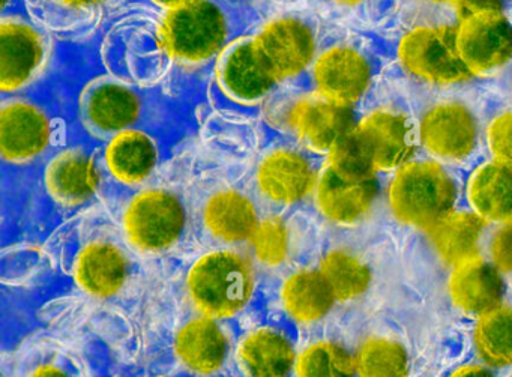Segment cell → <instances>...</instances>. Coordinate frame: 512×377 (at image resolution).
<instances>
[{
	"label": "cell",
	"mask_w": 512,
	"mask_h": 377,
	"mask_svg": "<svg viewBox=\"0 0 512 377\" xmlns=\"http://www.w3.org/2000/svg\"><path fill=\"white\" fill-rule=\"evenodd\" d=\"M458 199L454 176L436 160H412L395 170L386 203L395 220L427 232L451 214Z\"/></svg>",
	"instance_id": "9c48e42d"
},
{
	"label": "cell",
	"mask_w": 512,
	"mask_h": 377,
	"mask_svg": "<svg viewBox=\"0 0 512 377\" xmlns=\"http://www.w3.org/2000/svg\"><path fill=\"white\" fill-rule=\"evenodd\" d=\"M397 58L407 74L428 85H460L473 79L458 53L455 26L412 29L398 43Z\"/></svg>",
	"instance_id": "5bb4252c"
},
{
	"label": "cell",
	"mask_w": 512,
	"mask_h": 377,
	"mask_svg": "<svg viewBox=\"0 0 512 377\" xmlns=\"http://www.w3.org/2000/svg\"><path fill=\"white\" fill-rule=\"evenodd\" d=\"M278 299L286 316L299 326L322 322L337 302L319 268L290 272L281 281Z\"/></svg>",
	"instance_id": "484cf974"
},
{
	"label": "cell",
	"mask_w": 512,
	"mask_h": 377,
	"mask_svg": "<svg viewBox=\"0 0 512 377\" xmlns=\"http://www.w3.org/2000/svg\"><path fill=\"white\" fill-rule=\"evenodd\" d=\"M149 4L154 5V7L164 8H176L179 5L188 4V2H193V0H146Z\"/></svg>",
	"instance_id": "60d3db41"
},
{
	"label": "cell",
	"mask_w": 512,
	"mask_h": 377,
	"mask_svg": "<svg viewBox=\"0 0 512 377\" xmlns=\"http://www.w3.org/2000/svg\"><path fill=\"white\" fill-rule=\"evenodd\" d=\"M76 119L83 134L104 145L122 131L163 130L169 112L160 91L106 73L88 80L79 92Z\"/></svg>",
	"instance_id": "7a4b0ae2"
},
{
	"label": "cell",
	"mask_w": 512,
	"mask_h": 377,
	"mask_svg": "<svg viewBox=\"0 0 512 377\" xmlns=\"http://www.w3.org/2000/svg\"><path fill=\"white\" fill-rule=\"evenodd\" d=\"M488 250L496 268L512 275V223L503 224L493 233Z\"/></svg>",
	"instance_id": "e575fe53"
},
{
	"label": "cell",
	"mask_w": 512,
	"mask_h": 377,
	"mask_svg": "<svg viewBox=\"0 0 512 377\" xmlns=\"http://www.w3.org/2000/svg\"><path fill=\"white\" fill-rule=\"evenodd\" d=\"M293 377H358L355 355L338 341H313L298 353Z\"/></svg>",
	"instance_id": "d6a6232c"
},
{
	"label": "cell",
	"mask_w": 512,
	"mask_h": 377,
	"mask_svg": "<svg viewBox=\"0 0 512 377\" xmlns=\"http://www.w3.org/2000/svg\"><path fill=\"white\" fill-rule=\"evenodd\" d=\"M448 293L458 310L479 317L502 305L505 281L493 262L473 257L452 266Z\"/></svg>",
	"instance_id": "cb8c5ba5"
},
{
	"label": "cell",
	"mask_w": 512,
	"mask_h": 377,
	"mask_svg": "<svg viewBox=\"0 0 512 377\" xmlns=\"http://www.w3.org/2000/svg\"><path fill=\"white\" fill-rule=\"evenodd\" d=\"M280 88L253 31L236 38L215 61L209 100L223 115L259 118L268 98Z\"/></svg>",
	"instance_id": "8992f818"
},
{
	"label": "cell",
	"mask_w": 512,
	"mask_h": 377,
	"mask_svg": "<svg viewBox=\"0 0 512 377\" xmlns=\"http://www.w3.org/2000/svg\"><path fill=\"white\" fill-rule=\"evenodd\" d=\"M287 212H268L263 215L248 241L254 260L263 268H284L298 256L302 224L296 215Z\"/></svg>",
	"instance_id": "83f0119b"
},
{
	"label": "cell",
	"mask_w": 512,
	"mask_h": 377,
	"mask_svg": "<svg viewBox=\"0 0 512 377\" xmlns=\"http://www.w3.org/2000/svg\"><path fill=\"white\" fill-rule=\"evenodd\" d=\"M455 14L458 22L487 14L505 13V0H455Z\"/></svg>",
	"instance_id": "d590c367"
},
{
	"label": "cell",
	"mask_w": 512,
	"mask_h": 377,
	"mask_svg": "<svg viewBox=\"0 0 512 377\" xmlns=\"http://www.w3.org/2000/svg\"><path fill=\"white\" fill-rule=\"evenodd\" d=\"M476 353L487 367H512V307L499 305L478 317L473 329Z\"/></svg>",
	"instance_id": "4dcf8cb0"
},
{
	"label": "cell",
	"mask_w": 512,
	"mask_h": 377,
	"mask_svg": "<svg viewBox=\"0 0 512 377\" xmlns=\"http://www.w3.org/2000/svg\"><path fill=\"white\" fill-rule=\"evenodd\" d=\"M230 338L220 320L202 316L184 323L175 337L178 361L194 376H215L229 361Z\"/></svg>",
	"instance_id": "603a6c76"
},
{
	"label": "cell",
	"mask_w": 512,
	"mask_h": 377,
	"mask_svg": "<svg viewBox=\"0 0 512 377\" xmlns=\"http://www.w3.org/2000/svg\"><path fill=\"white\" fill-rule=\"evenodd\" d=\"M85 137L71 139L44 166L43 181L52 202L64 209H76L92 202L103 184V148Z\"/></svg>",
	"instance_id": "4fadbf2b"
},
{
	"label": "cell",
	"mask_w": 512,
	"mask_h": 377,
	"mask_svg": "<svg viewBox=\"0 0 512 377\" xmlns=\"http://www.w3.org/2000/svg\"><path fill=\"white\" fill-rule=\"evenodd\" d=\"M448 377H496V374L485 364H466L455 368Z\"/></svg>",
	"instance_id": "8d00e7d4"
},
{
	"label": "cell",
	"mask_w": 512,
	"mask_h": 377,
	"mask_svg": "<svg viewBox=\"0 0 512 377\" xmlns=\"http://www.w3.org/2000/svg\"><path fill=\"white\" fill-rule=\"evenodd\" d=\"M455 40L472 77L490 76L512 61V23L505 13L458 22Z\"/></svg>",
	"instance_id": "44dd1931"
},
{
	"label": "cell",
	"mask_w": 512,
	"mask_h": 377,
	"mask_svg": "<svg viewBox=\"0 0 512 377\" xmlns=\"http://www.w3.org/2000/svg\"><path fill=\"white\" fill-rule=\"evenodd\" d=\"M416 140L412 122L403 112L382 107L358 119L325 163L353 175L397 170L413 160Z\"/></svg>",
	"instance_id": "5b68a950"
},
{
	"label": "cell",
	"mask_w": 512,
	"mask_h": 377,
	"mask_svg": "<svg viewBox=\"0 0 512 377\" xmlns=\"http://www.w3.org/2000/svg\"><path fill=\"white\" fill-rule=\"evenodd\" d=\"M190 226L187 197L170 185H146L133 191L121 211L125 241L143 254L175 247Z\"/></svg>",
	"instance_id": "30bf717a"
},
{
	"label": "cell",
	"mask_w": 512,
	"mask_h": 377,
	"mask_svg": "<svg viewBox=\"0 0 512 377\" xmlns=\"http://www.w3.org/2000/svg\"><path fill=\"white\" fill-rule=\"evenodd\" d=\"M268 13L230 0H193L167 10L128 2L104 28L101 62L124 82L181 97L211 76L220 53Z\"/></svg>",
	"instance_id": "6da1fadb"
},
{
	"label": "cell",
	"mask_w": 512,
	"mask_h": 377,
	"mask_svg": "<svg viewBox=\"0 0 512 377\" xmlns=\"http://www.w3.org/2000/svg\"><path fill=\"white\" fill-rule=\"evenodd\" d=\"M491 160L512 167V109L494 116L485 130Z\"/></svg>",
	"instance_id": "836d02e7"
},
{
	"label": "cell",
	"mask_w": 512,
	"mask_h": 377,
	"mask_svg": "<svg viewBox=\"0 0 512 377\" xmlns=\"http://www.w3.org/2000/svg\"><path fill=\"white\" fill-rule=\"evenodd\" d=\"M233 358L241 377H293L298 352L284 329L263 325L242 335Z\"/></svg>",
	"instance_id": "7402d4cb"
},
{
	"label": "cell",
	"mask_w": 512,
	"mask_h": 377,
	"mask_svg": "<svg viewBox=\"0 0 512 377\" xmlns=\"http://www.w3.org/2000/svg\"><path fill=\"white\" fill-rule=\"evenodd\" d=\"M230 2H241V4H250L262 10L271 11L274 8L289 7L295 0H230Z\"/></svg>",
	"instance_id": "ab89813d"
},
{
	"label": "cell",
	"mask_w": 512,
	"mask_h": 377,
	"mask_svg": "<svg viewBox=\"0 0 512 377\" xmlns=\"http://www.w3.org/2000/svg\"><path fill=\"white\" fill-rule=\"evenodd\" d=\"M319 271L331 287L337 302H352L367 293L371 269L349 248H331L319 263Z\"/></svg>",
	"instance_id": "f546056e"
},
{
	"label": "cell",
	"mask_w": 512,
	"mask_h": 377,
	"mask_svg": "<svg viewBox=\"0 0 512 377\" xmlns=\"http://www.w3.org/2000/svg\"><path fill=\"white\" fill-rule=\"evenodd\" d=\"M43 91L0 97V157L5 167L49 160L73 139L64 110L44 98Z\"/></svg>",
	"instance_id": "277c9868"
},
{
	"label": "cell",
	"mask_w": 512,
	"mask_h": 377,
	"mask_svg": "<svg viewBox=\"0 0 512 377\" xmlns=\"http://www.w3.org/2000/svg\"><path fill=\"white\" fill-rule=\"evenodd\" d=\"M158 131L134 128L122 131L103 145L106 175L125 190L151 184L163 163V143Z\"/></svg>",
	"instance_id": "ffe728a7"
},
{
	"label": "cell",
	"mask_w": 512,
	"mask_h": 377,
	"mask_svg": "<svg viewBox=\"0 0 512 377\" xmlns=\"http://www.w3.org/2000/svg\"><path fill=\"white\" fill-rule=\"evenodd\" d=\"M259 118L275 133L325 158L356 124L353 107L298 86H280L266 101Z\"/></svg>",
	"instance_id": "3957f363"
},
{
	"label": "cell",
	"mask_w": 512,
	"mask_h": 377,
	"mask_svg": "<svg viewBox=\"0 0 512 377\" xmlns=\"http://www.w3.org/2000/svg\"><path fill=\"white\" fill-rule=\"evenodd\" d=\"M29 377H71V374L56 362H43L31 371Z\"/></svg>",
	"instance_id": "74e56055"
},
{
	"label": "cell",
	"mask_w": 512,
	"mask_h": 377,
	"mask_svg": "<svg viewBox=\"0 0 512 377\" xmlns=\"http://www.w3.org/2000/svg\"><path fill=\"white\" fill-rule=\"evenodd\" d=\"M185 286L197 313L212 319H232L253 298L256 269L247 254L221 248L193 263Z\"/></svg>",
	"instance_id": "ba28073f"
},
{
	"label": "cell",
	"mask_w": 512,
	"mask_h": 377,
	"mask_svg": "<svg viewBox=\"0 0 512 377\" xmlns=\"http://www.w3.org/2000/svg\"><path fill=\"white\" fill-rule=\"evenodd\" d=\"M466 199L485 223H512V167L494 160L476 167L467 179Z\"/></svg>",
	"instance_id": "4316f807"
},
{
	"label": "cell",
	"mask_w": 512,
	"mask_h": 377,
	"mask_svg": "<svg viewBox=\"0 0 512 377\" xmlns=\"http://www.w3.org/2000/svg\"><path fill=\"white\" fill-rule=\"evenodd\" d=\"M265 134V146L257 154L248 184L260 208L268 212L292 211L313 199L325 161L317 163L316 154L266 125Z\"/></svg>",
	"instance_id": "52a82bcc"
},
{
	"label": "cell",
	"mask_w": 512,
	"mask_h": 377,
	"mask_svg": "<svg viewBox=\"0 0 512 377\" xmlns=\"http://www.w3.org/2000/svg\"><path fill=\"white\" fill-rule=\"evenodd\" d=\"M373 82L367 56L349 43L323 47L298 88L319 92L341 106L353 107L365 97Z\"/></svg>",
	"instance_id": "e0dca14e"
},
{
	"label": "cell",
	"mask_w": 512,
	"mask_h": 377,
	"mask_svg": "<svg viewBox=\"0 0 512 377\" xmlns=\"http://www.w3.org/2000/svg\"><path fill=\"white\" fill-rule=\"evenodd\" d=\"M353 355L358 377H409V353L394 338L371 335Z\"/></svg>",
	"instance_id": "1f68e13d"
},
{
	"label": "cell",
	"mask_w": 512,
	"mask_h": 377,
	"mask_svg": "<svg viewBox=\"0 0 512 377\" xmlns=\"http://www.w3.org/2000/svg\"><path fill=\"white\" fill-rule=\"evenodd\" d=\"M130 272L127 253L115 242L97 239L80 251L74 277L88 295L107 299L121 292Z\"/></svg>",
	"instance_id": "d4e9b609"
},
{
	"label": "cell",
	"mask_w": 512,
	"mask_h": 377,
	"mask_svg": "<svg viewBox=\"0 0 512 377\" xmlns=\"http://www.w3.org/2000/svg\"><path fill=\"white\" fill-rule=\"evenodd\" d=\"M487 223L473 211H452L427 230L437 256L455 266L479 256Z\"/></svg>",
	"instance_id": "f1b7e54d"
},
{
	"label": "cell",
	"mask_w": 512,
	"mask_h": 377,
	"mask_svg": "<svg viewBox=\"0 0 512 377\" xmlns=\"http://www.w3.org/2000/svg\"><path fill=\"white\" fill-rule=\"evenodd\" d=\"M56 41L28 14L0 16V97L44 88L55 61Z\"/></svg>",
	"instance_id": "8fae6325"
},
{
	"label": "cell",
	"mask_w": 512,
	"mask_h": 377,
	"mask_svg": "<svg viewBox=\"0 0 512 377\" xmlns=\"http://www.w3.org/2000/svg\"><path fill=\"white\" fill-rule=\"evenodd\" d=\"M26 13L58 41L86 44L130 0H23Z\"/></svg>",
	"instance_id": "ac0fdd59"
},
{
	"label": "cell",
	"mask_w": 512,
	"mask_h": 377,
	"mask_svg": "<svg viewBox=\"0 0 512 377\" xmlns=\"http://www.w3.org/2000/svg\"><path fill=\"white\" fill-rule=\"evenodd\" d=\"M317 4L325 5L332 11L355 10L359 5L364 4L365 0H316Z\"/></svg>",
	"instance_id": "f35d334b"
},
{
	"label": "cell",
	"mask_w": 512,
	"mask_h": 377,
	"mask_svg": "<svg viewBox=\"0 0 512 377\" xmlns=\"http://www.w3.org/2000/svg\"><path fill=\"white\" fill-rule=\"evenodd\" d=\"M379 193L377 175H353L323 163L313 203L328 223L353 227L373 214Z\"/></svg>",
	"instance_id": "d6986e66"
},
{
	"label": "cell",
	"mask_w": 512,
	"mask_h": 377,
	"mask_svg": "<svg viewBox=\"0 0 512 377\" xmlns=\"http://www.w3.org/2000/svg\"><path fill=\"white\" fill-rule=\"evenodd\" d=\"M196 217L212 241L221 245H239L250 241L263 214L251 187L223 182L211 185L199 197Z\"/></svg>",
	"instance_id": "9a60e30c"
},
{
	"label": "cell",
	"mask_w": 512,
	"mask_h": 377,
	"mask_svg": "<svg viewBox=\"0 0 512 377\" xmlns=\"http://www.w3.org/2000/svg\"><path fill=\"white\" fill-rule=\"evenodd\" d=\"M481 127L472 107L445 100L428 107L419 119L418 143L439 163H464L478 148Z\"/></svg>",
	"instance_id": "2e32d148"
},
{
	"label": "cell",
	"mask_w": 512,
	"mask_h": 377,
	"mask_svg": "<svg viewBox=\"0 0 512 377\" xmlns=\"http://www.w3.org/2000/svg\"><path fill=\"white\" fill-rule=\"evenodd\" d=\"M253 34L280 86L299 85L325 47L316 20L289 7L269 11Z\"/></svg>",
	"instance_id": "7c38bea8"
},
{
	"label": "cell",
	"mask_w": 512,
	"mask_h": 377,
	"mask_svg": "<svg viewBox=\"0 0 512 377\" xmlns=\"http://www.w3.org/2000/svg\"><path fill=\"white\" fill-rule=\"evenodd\" d=\"M431 5H454L455 0H424Z\"/></svg>",
	"instance_id": "b9f144b4"
}]
</instances>
